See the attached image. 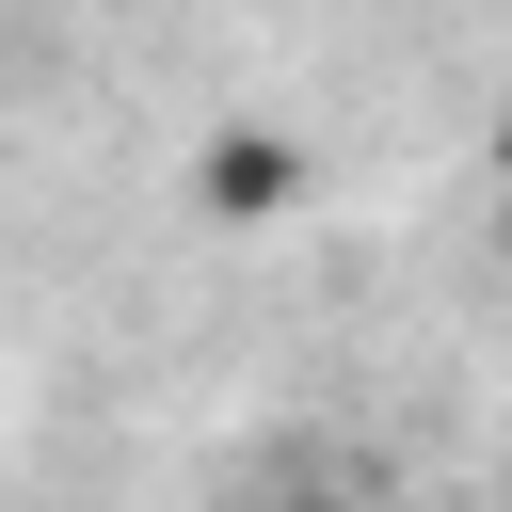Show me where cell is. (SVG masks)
<instances>
[{"instance_id":"cell-1","label":"cell","mask_w":512,"mask_h":512,"mask_svg":"<svg viewBox=\"0 0 512 512\" xmlns=\"http://www.w3.org/2000/svg\"><path fill=\"white\" fill-rule=\"evenodd\" d=\"M288 192H304V144H288V128H256V112L208 128V160H192V208H208V224H272Z\"/></svg>"},{"instance_id":"cell-2","label":"cell","mask_w":512,"mask_h":512,"mask_svg":"<svg viewBox=\"0 0 512 512\" xmlns=\"http://www.w3.org/2000/svg\"><path fill=\"white\" fill-rule=\"evenodd\" d=\"M496 176H512V96H496Z\"/></svg>"},{"instance_id":"cell-3","label":"cell","mask_w":512,"mask_h":512,"mask_svg":"<svg viewBox=\"0 0 512 512\" xmlns=\"http://www.w3.org/2000/svg\"><path fill=\"white\" fill-rule=\"evenodd\" d=\"M272 512H336V496H272Z\"/></svg>"}]
</instances>
